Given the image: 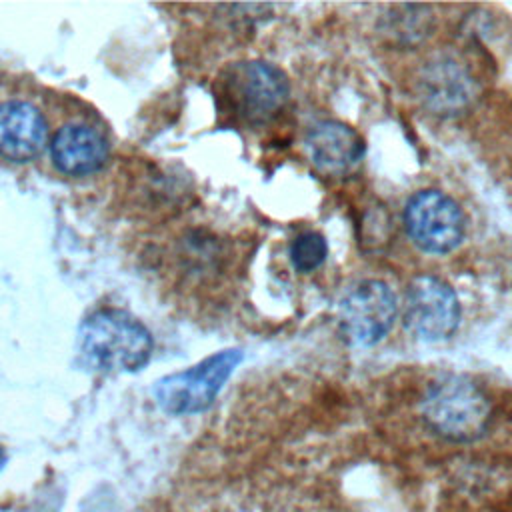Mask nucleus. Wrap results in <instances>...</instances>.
<instances>
[{
    "mask_svg": "<svg viewBox=\"0 0 512 512\" xmlns=\"http://www.w3.org/2000/svg\"><path fill=\"white\" fill-rule=\"evenodd\" d=\"M288 256H290V264L294 270H298L300 274H310L326 262L328 242L320 232H314V230L300 232L290 242Z\"/></svg>",
    "mask_w": 512,
    "mask_h": 512,
    "instance_id": "obj_13",
    "label": "nucleus"
},
{
    "mask_svg": "<svg viewBox=\"0 0 512 512\" xmlns=\"http://www.w3.org/2000/svg\"><path fill=\"white\" fill-rule=\"evenodd\" d=\"M80 354L100 372L140 370L152 354L148 328L132 314L104 308L84 318L78 330Z\"/></svg>",
    "mask_w": 512,
    "mask_h": 512,
    "instance_id": "obj_3",
    "label": "nucleus"
},
{
    "mask_svg": "<svg viewBox=\"0 0 512 512\" xmlns=\"http://www.w3.org/2000/svg\"><path fill=\"white\" fill-rule=\"evenodd\" d=\"M432 30V16L422 6H396L388 22V34L402 44L426 38Z\"/></svg>",
    "mask_w": 512,
    "mask_h": 512,
    "instance_id": "obj_12",
    "label": "nucleus"
},
{
    "mask_svg": "<svg viewBox=\"0 0 512 512\" xmlns=\"http://www.w3.org/2000/svg\"><path fill=\"white\" fill-rule=\"evenodd\" d=\"M242 358V350L226 348L210 354L192 368L160 378L152 390L158 406L172 416L206 410Z\"/></svg>",
    "mask_w": 512,
    "mask_h": 512,
    "instance_id": "obj_4",
    "label": "nucleus"
},
{
    "mask_svg": "<svg viewBox=\"0 0 512 512\" xmlns=\"http://www.w3.org/2000/svg\"><path fill=\"white\" fill-rule=\"evenodd\" d=\"M460 300L456 290L438 276H416L404 294V326L424 342H442L460 326Z\"/></svg>",
    "mask_w": 512,
    "mask_h": 512,
    "instance_id": "obj_7",
    "label": "nucleus"
},
{
    "mask_svg": "<svg viewBox=\"0 0 512 512\" xmlns=\"http://www.w3.org/2000/svg\"><path fill=\"white\" fill-rule=\"evenodd\" d=\"M398 300L390 284L368 278L354 284L340 300L338 320L348 344L368 348L378 344L394 326Z\"/></svg>",
    "mask_w": 512,
    "mask_h": 512,
    "instance_id": "obj_6",
    "label": "nucleus"
},
{
    "mask_svg": "<svg viewBox=\"0 0 512 512\" xmlns=\"http://www.w3.org/2000/svg\"><path fill=\"white\" fill-rule=\"evenodd\" d=\"M52 164L66 176H88L108 160V140L92 126L66 124L50 140Z\"/></svg>",
    "mask_w": 512,
    "mask_h": 512,
    "instance_id": "obj_10",
    "label": "nucleus"
},
{
    "mask_svg": "<svg viewBox=\"0 0 512 512\" xmlns=\"http://www.w3.org/2000/svg\"><path fill=\"white\" fill-rule=\"evenodd\" d=\"M288 98L290 82L286 74L266 60L234 62L216 80L220 110L246 126L270 122Z\"/></svg>",
    "mask_w": 512,
    "mask_h": 512,
    "instance_id": "obj_2",
    "label": "nucleus"
},
{
    "mask_svg": "<svg viewBox=\"0 0 512 512\" xmlns=\"http://www.w3.org/2000/svg\"><path fill=\"white\" fill-rule=\"evenodd\" d=\"M416 96L436 116L462 114L476 98V80L450 54L428 58L416 74Z\"/></svg>",
    "mask_w": 512,
    "mask_h": 512,
    "instance_id": "obj_8",
    "label": "nucleus"
},
{
    "mask_svg": "<svg viewBox=\"0 0 512 512\" xmlns=\"http://www.w3.org/2000/svg\"><path fill=\"white\" fill-rule=\"evenodd\" d=\"M48 138L42 112L28 102L0 104V156L10 162L36 158Z\"/></svg>",
    "mask_w": 512,
    "mask_h": 512,
    "instance_id": "obj_11",
    "label": "nucleus"
},
{
    "mask_svg": "<svg viewBox=\"0 0 512 512\" xmlns=\"http://www.w3.org/2000/svg\"><path fill=\"white\" fill-rule=\"evenodd\" d=\"M310 162L326 176H342L360 164L364 140L356 128L340 120H320L308 128L304 138Z\"/></svg>",
    "mask_w": 512,
    "mask_h": 512,
    "instance_id": "obj_9",
    "label": "nucleus"
},
{
    "mask_svg": "<svg viewBox=\"0 0 512 512\" xmlns=\"http://www.w3.org/2000/svg\"><path fill=\"white\" fill-rule=\"evenodd\" d=\"M404 228L418 250L444 256L462 244L466 216L452 196L436 188H424L406 200Z\"/></svg>",
    "mask_w": 512,
    "mask_h": 512,
    "instance_id": "obj_5",
    "label": "nucleus"
},
{
    "mask_svg": "<svg viewBox=\"0 0 512 512\" xmlns=\"http://www.w3.org/2000/svg\"><path fill=\"white\" fill-rule=\"evenodd\" d=\"M420 414L424 424L450 442H474L492 422L488 394L468 376L444 374L432 380L422 396Z\"/></svg>",
    "mask_w": 512,
    "mask_h": 512,
    "instance_id": "obj_1",
    "label": "nucleus"
}]
</instances>
